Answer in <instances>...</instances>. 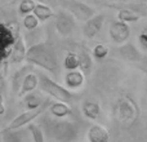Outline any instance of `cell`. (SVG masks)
<instances>
[{
	"label": "cell",
	"mask_w": 147,
	"mask_h": 142,
	"mask_svg": "<svg viewBox=\"0 0 147 142\" xmlns=\"http://www.w3.org/2000/svg\"><path fill=\"white\" fill-rule=\"evenodd\" d=\"M44 135L53 142H74L78 138L79 128L76 123L66 119H57L49 112H45L39 122Z\"/></svg>",
	"instance_id": "1"
},
{
	"label": "cell",
	"mask_w": 147,
	"mask_h": 142,
	"mask_svg": "<svg viewBox=\"0 0 147 142\" xmlns=\"http://www.w3.org/2000/svg\"><path fill=\"white\" fill-rule=\"evenodd\" d=\"M26 61L28 62V65H36V66L52 72L54 78H58L59 71H61L58 57H57L54 45L49 41L32 44L27 51Z\"/></svg>",
	"instance_id": "2"
},
{
	"label": "cell",
	"mask_w": 147,
	"mask_h": 142,
	"mask_svg": "<svg viewBox=\"0 0 147 142\" xmlns=\"http://www.w3.org/2000/svg\"><path fill=\"white\" fill-rule=\"evenodd\" d=\"M112 115L114 119L120 127L123 128H132L137 124L140 119V107L138 103L129 96H121L112 107Z\"/></svg>",
	"instance_id": "3"
},
{
	"label": "cell",
	"mask_w": 147,
	"mask_h": 142,
	"mask_svg": "<svg viewBox=\"0 0 147 142\" xmlns=\"http://www.w3.org/2000/svg\"><path fill=\"white\" fill-rule=\"evenodd\" d=\"M39 87H40V91H43L44 93H47L51 97L56 98L58 102L69 103V102H71L74 99V97H75V94H74L70 89H67L66 87L59 85L58 83H56L53 79L47 76L45 74L39 75Z\"/></svg>",
	"instance_id": "4"
},
{
	"label": "cell",
	"mask_w": 147,
	"mask_h": 142,
	"mask_svg": "<svg viewBox=\"0 0 147 142\" xmlns=\"http://www.w3.org/2000/svg\"><path fill=\"white\" fill-rule=\"evenodd\" d=\"M57 4L61 8L69 10L70 13L79 21L88 22L90 18L96 16L94 8H92L89 4L83 1H76V0H65V1H57Z\"/></svg>",
	"instance_id": "5"
},
{
	"label": "cell",
	"mask_w": 147,
	"mask_h": 142,
	"mask_svg": "<svg viewBox=\"0 0 147 142\" xmlns=\"http://www.w3.org/2000/svg\"><path fill=\"white\" fill-rule=\"evenodd\" d=\"M75 28V17L69 12V10L61 9L56 14V30L59 35L69 36Z\"/></svg>",
	"instance_id": "6"
},
{
	"label": "cell",
	"mask_w": 147,
	"mask_h": 142,
	"mask_svg": "<svg viewBox=\"0 0 147 142\" xmlns=\"http://www.w3.org/2000/svg\"><path fill=\"white\" fill-rule=\"evenodd\" d=\"M48 102V99L45 101V103ZM44 103L43 107H40L39 110H34V111H25L22 112L21 115H18L17 118H14V119L10 122V124L8 125V129H13V131H18L20 128H22L23 125L28 124L30 125L31 123H32V120H35L38 116H40L41 114H45V106L47 105Z\"/></svg>",
	"instance_id": "7"
},
{
	"label": "cell",
	"mask_w": 147,
	"mask_h": 142,
	"mask_svg": "<svg viewBox=\"0 0 147 142\" xmlns=\"http://www.w3.org/2000/svg\"><path fill=\"white\" fill-rule=\"evenodd\" d=\"M109 34L114 43L121 44L123 45V44H125V41H127L130 36V27L128 23L121 22V21H116V22L111 23Z\"/></svg>",
	"instance_id": "8"
},
{
	"label": "cell",
	"mask_w": 147,
	"mask_h": 142,
	"mask_svg": "<svg viewBox=\"0 0 147 142\" xmlns=\"http://www.w3.org/2000/svg\"><path fill=\"white\" fill-rule=\"evenodd\" d=\"M116 53L121 60L128 61V62L140 64L141 61L145 60V57L142 56V53L140 52V49H138L133 43H125V44H123V45L117 47Z\"/></svg>",
	"instance_id": "9"
},
{
	"label": "cell",
	"mask_w": 147,
	"mask_h": 142,
	"mask_svg": "<svg viewBox=\"0 0 147 142\" xmlns=\"http://www.w3.org/2000/svg\"><path fill=\"white\" fill-rule=\"evenodd\" d=\"M103 22H105V14L103 13H98V14H96L93 18H90L88 22L84 23V27H83L84 36L88 38V39L96 38V36L99 34V31H101L102 26H103Z\"/></svg>",
	"instance_id": "10"
},
{
	"label": "cell",
	"mask_w": 147,
	"mask_h": 142,
	"mask_svg": "<svg viewBox=\"0 0 147 142\" xmlns=\"http://www.w3.org/2000/svg\"><path fill=\"white\" fill-rule=\"evenodd\" d=\"M27 51H28V48H26L25 40H23L22 35H21L12 47V56L9 58V62L14 65L23 62L26 60V57H27Z\"/></svg>",
	"instance_id": "11"
},
{
	"label": "cell",
	"mask_w": 147,
	"mask_h": 142,
	"mask_svg": "<svg viewBox=\"0 0 147 142\" xmlns=\"http://www.w3.org/2000/svg\"><path fill=\"white\" fill-rule=\"evenodd\" d=\"M31 72H32V65H26V66L21 67L20 70H17L14 74H13L10 85H12V91L14 92V93L20 94L21 88H22V84H23V81H25L26 76Z\"/></svg>",
	"instance_id": "12"
},
{
	"label": "cell",
	"mask_w": 147,
	"mask_h": 142,
	"mask_svg": "<svg viewBox=\"0 0 147 142\" xmlns=\"http://www.w3.org/2000/svg\"><path fill=\"white\" fill-rule=\"evenodd\" d=\"M86 138L89 142H109L110 141V133L105 127L99 124H93L88 129Z\"/></svg>",
	"instance_id": "13"
},
{
	"label": "cell",
	"mask_w": 147,
	"mask_h": 142,
	"mask_svg": "<svg viewBox=\"0 0 147 142\" xmlns=\"http://www.w3.org/2000/svg\"><path fill=\"white\" fill-rule=\"evenodd\" d=\"M63 81H65V84H66L67 89H79L85 83V75H84L80 70L69 71V72H66V75H65Z\"/></svg>",
	"instance_id": "14"
},
{
	"label": "cell",
	"mask_w": 147,
	"mask_h": 142,
	"mask_svg": "<svg viewBox=\"0 0 147 142\" xmlns=\"http://www.w3.org/2000/svg\"><path fill=\"white\" fill-rule=\"evenodd\" d=\"M44 99L38 92H32V93L26 94L22 98V106L26 109V111H34V110H39L40 107L44 106Z\"/></svg>",
	"instance_id": "15"
},
{
	"label": "cell",
	"mask_w": 147,
	"mask_h": 142,
	"mask_svg": "<svg viewBox=\"0 0 147 142\" xmlns=\"http://www.w3.org/2000/svg\"><path fill=\"white\" fill-rule=\"evenodd\" d=\"M48 112L52 116L57 118V119H65V118L70 116L72 114V110L67 103H63V102H53V103L49 105Z\"/></svg>",
	"instance_id": "16"
},
{
	"label": "cell",
	"mask_w": 147,
	"mask_h": 142,
	"mask_svg": "<svg viewBox=\"0 0 147 142\" xmlns=\"http://www.w3.org/2000/svg\"><path fill=\"white\" fill-rule=\"evenodd\" d=\"M78 54H79V60H80V69L79 70L85 76L90 75L92 70H93V58H92L90 53L86 49L83 48L78 52Z\"/></svg>",
	"instance_id": "17"
},
{
	"label": "cell",
	"mask_w": 147,
	"mask_h": 142,
	"mask_svg": "<svg viewBox=\"0 0 147 142\" xmlns=\"http://www.w3.org/2000/svg\"><path fill=\"white\" fill-rule=\"evenodd\" d=\"M81 109H83V114L85 115L88 119L96 120L99 118L101 115V107L97 103L96 101H92V99H86L83 102L81 105Z\"/></svg>",
	"instance_id": "18"
},
{
	"label": "cell",
	"mask_w": 147,
	"mask_h": 142,
	"mask_svg": "<svg viewBox=\"0 0 147 142\" xmlns=\"http://www.w3.org/2000/svg\"><path fill=\"white\" fill-rule=\"evenodd\" d=\"M38 85H39V76L36 75V74H34V72L28 74V75L26 76L25 81H23L22 88H21V92H20L18 96L25 97L26 94L32 93V92H35V89H36V87Z\"/></svg>",
	"instance_id": "19"
},
{
	"label": "cell",
	"mask_w": 147,
	"mask_h": 142,
	"mask_svg": "<svg viewBox=\"0 0 147 142\" xmlns=\"http://www.w3.org/2000/svg\"><path fill=\"white\" fill-rule=\"evenodd\" d=\"M34 14L36 16V18H38L40 22H45L49 18L53 17L54 13H53V10H52V8L48 7L47 4H44V3H38L35 10H34Z\"/></svg>",
	"instance_id": "20"
},
{
	"label": "cell",
	"mask_w": 147,
	"mask_h": 142,
	"mask_svg": "<svg viewBox=\"0 0 147 142\" xmlns=\"http://www.w3.org/2000/svg\"><path fill=\"white\" fill-rule=\"evenodd\" d=\"M63 67L67 71H76L78 69H80L79 54L75 52H69L63 58Z\"/></svg>",
	"instance_id": "21"
},
{
	"label": "cell",
	"mask_w": 147,
	"mask_h": 142,
	"mask_svg": "<svg viewBox=\"0 0 147 142\" xmlns=\"http://www.w3.org/2000/svg\"><path fill=\"white\" fill-rule=\"evenodd\" d=\"M140 18L141 16L137 12H133L129 9H119V12H117V20L125 23L137 22V21H140Z\"/></svg>",
	"instance_id": "22"
},
{
	"label": "cell",
	"mask_w": 147,
	"mask_h": 142,
	"mask_svg": "<svg viewBox=\"0 0 147 142\" xmlns=\"http://www.w3.org/2000/svg\"><path fill=\"white\" fill-rule=\"evenodd\" d=\"M1 137L4 142H22V136H21L20 132L8 129V128H3L1 129Z\"/></svg>",
	"instance_id": "23"
},
{
	"label": "cell",
	"mask_w": 147,
	"mask_h": 142,
	"mask_svg": "<svg viewBox=\"0 0 147 142\" xmlns=\"http://www.w3.org/2000/svg\"><path fill=\"white\" fill-rule=\"evenodd\" d=\"M28 131H30L31 136H32L34 142H45V140H44V137H45L44 131L39 124L31 123V124L28 125Z\"/></svg>",
	"instance_id": "24"
},
{
	"label": "cell",
	"mask_w": 147,
	"mask_h": 142,
	"mask_svg": "<svg viewBox=\"0 0 147 142\" xmlns=\"http://www.w3.org/2000/svg\"><path fill=\"white\" fill-rule=\"evenodd\" d=\"M36 4L34 0H22L18 5V12L21 14H25V16H28V14H32L34 10L36 8Z\"/></svg>",
	"instance_id": "25"
},
{
	"label": "cell",
	"mask_w": 147,
	"mask_h": 142,
	"mask_svg": "<svg viewBox=\"0 0 147 142\" xmlns=\"http://www.w3.org/2000/svg\"><path fill=\"white\" fill-rule=\"evenodd\" d=\"M39 23H40V21L36 18V16L34 14H28V16H25V18H23V26H25L27 30H35V28H38Z\"/></svg>",
	"instance_id": "26"
},
{
	"label": "cell",
	"mask_w": 147,
	"mask_h": 142,
	"mask_svg": "<svg viewBox=\"0 0 147 142\" xmlns=\"http://www.w3.org/2000/svg\"><path fill=\"white\" fill-rule=\"evenodd\" d=\"M107 54H109V48L105 44L99 43L93 48V56L97 60H103L105 57H107Z\"/></svg>",
	"instance_id": "27"
},
{
	"label": "cell",
	"mask_w": 147,
	"mask_h": 142,
	"mask_svg": "<svg viewBox=\"0 0 147 142\" xmlns=\"http://www.w3.org/2000/svg\"><path fill=\"white\" fill-rule=\"evenodd\" d=\"M138 41H140V45L142 47L145 51H147V26L142 28V31L138 35Z\"/></svg>",
	"instance_id": "28"
},
{
	"label": "cell",
	"mask_w": 147,
	"mask_h": 142,
	"mask_svg": "<svg viewBox=\"0 0 147 142\" xmlns=\"http://www.w3.org/2000/svg\"><path fill=\"white\" fill-rule=\"evenodd\" d=\"M136 66H137V69H140L142 72H145L147 75V57H145V60H143V61H141L140 64H137Z\"/></svg>",
	"instance_id": "29"
}]
</instances>
